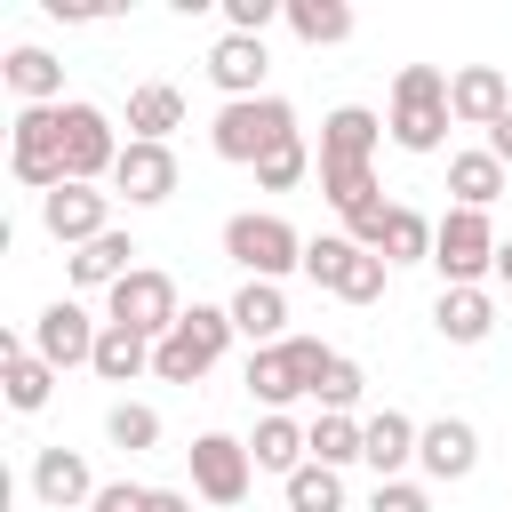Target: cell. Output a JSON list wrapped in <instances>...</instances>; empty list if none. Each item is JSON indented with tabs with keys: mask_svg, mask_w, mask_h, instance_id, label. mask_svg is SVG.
<instances>
[{
	"mask_svg": "<svg viewBox=\"0 0 512 512\" xmlns=\"http://www.w3.org/2000/svg\"><path fill=\"white\" fill-rule=\"evenodd\" d=\"M288 512H344V480H336L328 464L288 472Z\"/></svg>",
	"mask_w": 512,
	"mask_h": 512,
	"instance_id": "836d02e7",
	"label": "cell"
},
{
	"mask_svg": "<svg viewBox=\"0 0 512 512\" xmlns=\"http://www.w3.org/2000/svg\"><path fill=\"white\" fill-rule=\"evenodd\" d=\"M224 312H232V328H240L256 352H264V344H280V328H288V296H280V280H248Z\"/></svg>",
	"mask_w": 512,
	"mask_h": 512,
	"instance_id": "44dd1931",
	"label": "cell"
},
{
	"mask_svg": "<svg viewBox=\"0 0 512 512\" xmlns=\"http://www.w3.org/2000/svg\"><path fill=\"white\" fill-rule=\"evenodd\" d=\"M104 432H112V448H128V456H144V448H160V416H152L144 400H112V416H104Z\"/></svg>",
	"mask_w": 512,
	"mask_h": 512,
	"instance_id": "d6a6232c",
	"label": "cell"
},
{
	"mask_svg": "<svg viewBox=\"0 0 512 512\" xmlns=\"http://www.w3.org/2000/svg\"><path fill=\"white\" fill-rule=\"evenodd\" d=\"M40 224L64 240V248H88V240H104L112 224H104V192L96 184H56L48 200H40Z\"/></svg>",
	"mask_w": 512,
	"mask_h": 512,
	"instance_id": "5bb4252c",
	"label": "cell"
},
{
	"mask_svg": "<svg viewBox=\"0 0 512 512\" xmlns=\"http://www.w3.org/2000/svg\"><path fill=\"white\" fill-rule=\"evenodd\" d=\"M264 40H248V32H224L216 48H208V80L224 88V104H248V96H264Z\"/></svg>",
	"mask_w": 512,
	"mask_h": 512,
	"instance_id": "9a60e30c",
	"label": "cell"
},
{
	"mask_svg": "<svg viewBox=\"0 0 512 512\" xmlns=\"http://www.w3.org/2000/svg\"><path fill=\"white\" fill-rule=\"evenodd\" d=\"M240 328H232V312H216V304H192L160 344H152V376L160 384H200L216 360H224V344H232Z\"/></svg>",
	"mask_w": 512,
	"mask_h": 512,
	"instance_id": "3957f363",
	"label": "cell"
},
{
	"mask_svg": "<svg viewBox=\"0 0 512 512\" xmlns=\"http://www.w3.org/2000/svg\"><path fill=\"white\" fill-rule=\"evenodd\" d=\"M432 232H440V224H424L416 208H392V224H384V248H376V256H384V264H432Z\"/></svg>",
	"mask_w": 512,
	"mask_h": 512,
	"instance_id": "4dcf8cb0",
	"label": "cell"
},
{
	"mask_svg": "<svg viewBox=\"0 0 512 512\" xmlns=\"http://www.w3.org/2000/svg\"><path fill=\"white\" fill-rule=\"evenodd\" d=\"M320 368H328V344H320V336H280V344L248 352V392H256V400L280 416L288 400H312Z\"/></svg>",
	"mask_w": 512,
	"mask_h": 512,
	"instance_id": "8992f818",
	"label": "cell"
},
{
	"mask_svg": "<svg viewBox=\"0 0 512 512\" xmlns=\"http://www.w3.org/2000/svg\"><path fill=\"white\" fill-rule=\"evenodd\" d=\"M416 432H424V424H408L400 408H376V416L360 424V464H376V480H392V472L416 456Z\"/></svg>",
	"mask_w": 512,
	"mask_h": 512,
	"instance_id": "7402d4cb",
	"label": "cell"
},
{
	"mask_svg": "<svg viewBox=\"0 0 512 512\" xmlns=\"http://www.w3.org/2000/svg\"><path fill=\"white\" fill-rule=\"evenodd\" d=\"M32 496H40L48 512H80V504H96V472H88V456H80V448H40V456H32Z\"/></svg>",
	"mask_w": 512,
	"mask_h": 512,
	"instance_id": "4fadbf2b",
	"label": "cell"
},
{
	"mask_svg": "<svg viewBox=\"0 0 512 512\" xmlns=\"http://www.w3.org/2000/svg\"><path fill=\"white\" fill-rule=\"evenodd\" d=\"M504 176H512V168H504L496 152H456V160H448V192H456V208H480V216L504 200Z\"/></svg>",
	"mask_w": 512,
	"mask_h": 512,
	"instance_id": "cb8c5ba5",
	"label": "cell"
},
{
	"mask_svg": "<svg viewBox=\"0 0 512 512\" xmlns=\"http://www.w3.org/2000/svg\"><path fill=\"white\" fill-rule=\"evenodd\" d=\"M416 464H424L432 480H464V472L480 464V432H472L464 416H440V424L416 432Z\"/></svg>",
	"mask_w": 512,
	"mask_h": 512,
	"instance_id": "ac0fdd59",
	"label": "cell"
},
{
	"mask_svg": "<svg viewBox=\"0 0 512 512\" xmlns=\"http://www.w3.org/2000/svg\"><path fill=\"white\" fill-rule=\"evenodd\" d=\"M496 280H504V288H512V240H504V248H496Z\"/></svg>",
	"mask_w": 512,
	"mask_h": 512,
	"instance_id": "b9f144b4",
	"label": "cell"
},
{
	"mask_svg": "<svg viewBox=\"0 0 512 512\" xmlns=\"http://www.w3.org/2000/svg\"><path fill=\"white\" fill-rule=\"evenodd\" d=\"M384 256L376 248H360V240H344V232H320V240H304V280L312 288H328V296H344V304H376L384 296Z\"/></svg>",
	"mask_w": 512,
	"mask_h": 512,
	"instance_id": "5b68a950",
	"label": "cell"
},
{
	"mask_svg": "<svg viewBox=\"0 0 512 512\" xmlns=\"http://www.w3.org/2000/svg\"><path fill=\"white\" fill-rule=\"evenodd\" d=\"M168 128H184V96L168 80H144L128 96V144H168Z\"/></svg>",
	"mask_w": 512,
	"mask_h": 512,
	"instance_id": "603a6c76",
	"label": "cell"
},
{
	"mask_svg": "<svg viewBox=\"0 0 512 512\" xmlns=\"http://www.w3.org/2000/svg\"><path fill=\"white\" fill-rule=\"evenodd\" d=\"M0 80H8V88H16L24 104H56V96H64V64H56L48 48H8Z\"/></svg>",
	"mask_w": 512,
	"mask_h": 512,
	"instance_id": "83f0119b",
	"label": "cell"
},
{
	"mask_svg": "<svg viewBox=\"0 0 512 512\" xmlns=\"http://www.w3.org/2000/svg\"><path fill=\"white\" fill-rule=\"evenodd\" d=\"M352 456H360V424H352V416H320V424H312V464L344 472Z\"/></svg>",
	"mask_w": 512,
	"mask_h": 512,
	"instance_id": "e575fe53",
	"label": "cell"
},
{
	"mask_svg": "<svg viewBox=\"0 0 512 512\" xmlns=\"http://www.w3.org/2000/svg\"><path fill=\"white\" fill-rule=\"evenodd\" d=\"M248 456H256V472H280V480H288V472H304V464H312V432H304V424H288V416H264V424H256V440H248Z\"/></svg>",
	"mask_w": 512,
	"mask_h": 512,
	"instance_id": "4316f807",
	"label": "cell"
},
{
	"mask_svg": "<svg viewBox=\"0 0 512 512\" xmlns=\"http://www.w3.org/2000/svg\"><path fill=\"white\" fill-rule=\"evenodd\" d=\"M288 32L304 48H336V40H352V8L344 0H288Z\"/></svg>",
	"mask_w": 512,
	"mask_h": 512,
	"instance_id": "f546056e",
	"label": "cell"
},
{
	"mask_svg": "<svg viewBox=\"0 0 512 512\" xmlns=\"http://www.w3.org/2000/svg\"><path fill=\"white\" fill-rule=\"evenodd\" d=\"M88 512H152V488H136V480H104Z\"/></svg>",
	"mask_w": 512,
	"mask_h": 512,
	"instance_id": "f35d334b",
	"label": "cell"
},
{
	"mask_svg": "<svg viewBox=\"0 0 512 512\" xmlns=\"http://www.w3.org/2000/svg\"><path fill=\"white\" fill-rule=\"evenodd\" d=\"M224 256L248 272V280H280V272H304V240H296V224L288 216H232L224 224Z\"/></svg>",
	"mask_w": 512,
	"mask_h": 512,
	"instance_id": "52a82bcc",
	"label": "cell"
},
{
	"mask_svg": "<svg viewBox=\"0 0 512 512\" xmlns=\"http://www.w3.org/2000/svg\"><path fill=\"white\" fill-rule=\"evenodd\" d=\"M496 224L480 216V208H448L440 216V232H432V264H440V280L448 288H480V272H496Z\"/></svg>",
	"mask_w": 512,
	"mask_h": 512,
	"instance_id": "ba28073f",
	"label": "cell"
},
{
	"mask_svg": "<svg viewBox=\"0 0 512 512\" xmlns=\"http://www.w3.org/2000/svg\"><path fill=\"white\" fill-rule=\"evenodd\" d=\"M184 456H192V488H200L208 504H240V496H248V472H256L248 440H232V432H200Z\"/></svg>",
	"mask_w": 512,
	"mask_h": 512,
	"instance_id": "8fae6325",
	"label": "cell"
},
{
	"mask_svg": "<svg viewBox=\"0 0 512 512\" xmlns=\"http://www.w3.org/2000/svg\"><path fill=\"white\" fill-rule=\"evenodd\" d=\"M96 336H104V328H96L72 296H56V304L32 320V352H40L56 376H64V368H80V360H96Z\"/></svg>",
	"mask_w": 512,
	"mask_h": 512,
	"instance_id": "7c38bea8",
	"label": "cell"
},
{
	"mask_svg": "<svg viewBox=\"0 0 512 512\" xmlns=\"http://www.w3.org/2000/svg\"><path fill=\"white\" fill-rule=\"evenodd\" d=\"M432 328H440L448 344H480V336L496 328V304H488V288H440V304H432Z\"/></svg>",
	"mask_w": 512,
	"mask_h": 512,
	"instance_id": "484cf974",
	"label": "cell"
},
{
	"mask_svg": "<svg viewBox=\"0 0 512 512\" xmlns=\"http://www.w3.org/2000/svg\"><path fill=\"white\" fill-rule=\"evenodd\" d=\"M368 512H432V496H424L416 480H376V496H368Z\"/></svg>",
	"mask_w": 512,
	"mask_h": 512,
	"instance_id": "74e56055",
	"label": "cell"
},
{
	"mask_svg": "<svg viewBox=\"0 0 512 512\" xmlns=\"http://www.w3.org/2000/svg\"><path fill=\"white\" fill-rule=\"evenodd\" d=\"M104 384H128V376H144L152 368V336H136V328H112L104 320V336H96V360H88Z\"/></svg>",
	"mask_w": 512,
	"mask_h": 512,
	"instance_id": "f1b7e54d",
	"label": "cell"
},
{
	"mask_svg": "<svg viewBox=\"0 0 512 512\" xmlns=\"http://www.w3.org/2000/svg\"><path fill=\"white\" fill-rule=\"evenodd\" d=\"M8 168H16V184H32L40 200H48L56 184H72V176H64V104H24V112L8 120Z\"/></svg>",
	"mask_w": 512,
	"mask_h": 512,
	"instance_id": "277c9868",
	"label": "cell"
},
{
	"mask_svg": "<svg viewBox=\"0 0 512 512\" xmlns=\"http://www.w3.org/2000/svg\"><path fill=\"white\" fill-rule=\"evenodd\" d=\"M184 320V304H176V280L168 272H152V264H136L120 288H112V328H136V336H168Z\"/></svg>",
	"mask_w": 512,
	"mask_h": 512,
	"instance_id": "9c48e42d",
	"label": "cell"
},
{
	"mask_svg": "<svg viewBox=\"0 0 512 512\" xmlns=\"http://www.w3.org/2000/svg\"><path fill=\"white\" fill-rule=\"evenodd\" d=\"M112 184H120L136 208H160V200L176 192V152H168V144H128L120 168H112Z\"/></svg>",
	"mask_w": 512,
	"mask_h": 512,
	"instance_id": "d6986e66",
	"label": "cell"
},
{
	"mask_svg": "<svg viewBox=\"0 0 512 512\" xmlns=\"http://www.w3.org/2000/svg\"><path fill=\"white\" fill-rule=\"evenodd\" d=\"M208 144H216V160H232V168H264L280 144H296V112H288L280 96L224 104V112H216V128H208Z\"/></svg>",
	"mask_w": 512,
	"mask_h": 512,
	"instance_id": "6da1fadb",
	"label": "cell"
},
{
	"mask_svg": "<svg viewBox=\"0 0 512 512\" xmlns=\"http://www.w3.org/2000/svg\"><path fill=\"white\" fill-rule=\"evenodd\" d=\"M136 272V240L128 232H104L88 248H72V288H120Z\"/></svg>",
	"mask_w": 512,
	"mask_h": 512,
	"instance_id": "d4e9b609",
	"label": "cell"
},
{
	"mask_svg": "<svg viewBox=\"0 0 512 512\" xmlns=\"http://www.w3.org/2000/svg\"><path fill=\"white\" fill-rule=\"evenodd\" d=\"M448 72L440 64H400V80H392V144L400 152H440V136H448Z\"/></svg>",
	"mask_w": 512,
	"mask_h": 512,
	"instance_id": "7a4b0ae2",
	"label": "cell"
},
{
	"mask_svg": "<svg viewBox=\"0 0 512 512\" xmlns=\"http://www.w3.org/2000/svg\"><path fill=\"white\" fill-rule=\"evenodd\" d=\"M120 136H112V120L96 112V104H64V176L72 184H96V176H112L120 168Z\"/></svg>",
	"mask_w": 512,
	"mask_h": 512,
	"instance_id": "30bf717a",
	"label": "cell"
},
{
	"mask_svg": "<svg viewBox=\"0 0 512 512\" xmlns=\"http://www.w3.org/2000/svg\"><path fill=\"white\" fill-rule=\"evenodd\" d=\"M368 392V376H360V360H344V352H328V368H320V384H312V400H320V416H352V400Z\"/></svg>",
	"mask_w": 512,
	"mask_h": 512,
	"instance_id": "1f68e13d",
	"label": "cell"
},
{
	"mask_svg": "<svg viewBox=\"0 0 512 512\" xmlns=\"http://www.w3.org/2000/svg\"><path fill=\"white\" fill-rule=\"evenodd\" d=\"M448 112H456L464 128H496V120L512 112V80H504L496 64H464V72L448 80Z\"/></svg>",
	"mask_w": 512,
	"mask_h": 512,
	"instance_id": "2e32d148",
	"label": "cell"
},
{
	"mask_svg": "<svg viewBox=\"0 0 512 512\" xmlns=\"http://www.w3.org/2000/svg\"><path fill=\"white\" fill-rule=\"evenodd\" d=\"M304 176H312V152H304V136H296V144H280V152L256 168V184H264V192H296Z\"/></svg>",
	"mask_w": 512,
	"mask_h": 512,
	"instance_id": "d590c367",
	"label": "cell"
},
{
	"mask_svg": "<svg viewBox=\"0 0 512 512\" xmlns=\"http://www.w3.org/2000/svg\"><path fill=\"white\" fill-rule=\"evenodd\" d=\"M152 512H192V496L184 488H152Z\"/></svg>",
	"mask_w": 512,
	"mask_h": 512,
	"instance_id": "60d3db41",
	"label": "cell"
},
{
	"mask_svg": "<svg viewBox=\"0 0 512 512\" xmlns=\"http://www.w3.org/2000/svg\"><path fill=\"white\" fill-rule=\"evenodd\" d=\"M376 136H384V120H376L368 104H336L328 128H320V168H368Z\"/></svg>",
	"mask_w": 512,
	"mask_h": 512,
	"instance_id": "e0dca14e",
	"label": "cell"
},
{
	"mask_svg": "<svg viewBox=\"0 0 512 512\" xmlns=\"http://www.w3.org/2000/svg\"><path fill=\"white\" fill-rule=\"evenodd\" d=\"M488 152H496V160H504V168H512V112H504V120H496V128H488Z\"/></svg>",
	"mask_w": 512,
	"mask_h": 512,
	"instance_id": "ab89813d",
	"label": "cell"
},
{
	"mask_svg": "<svg viewBox=\"0 0 512 512\" xmlns=\"http://www.w3.org/2000/svg\"><path fill=\"white\" fill-rule=\"evenodd\" d=\"M272 16H288V0H224V24L232 32H248V40H264V24Z\"/></svg>",
	"mask_w": 512,
	"mask_h": 512,
	"instance_id": "8d00e7d4",
	"label": "cell"
},
{
	"mask_svg": "<svg viewBox=\"0 0 512 512\" xmlns=\"http://www.w3.org/2000/svg\"><path fill=\"white\" fill-rule=\"evenodd\" d=\"M0 392H8V408L16 416H32V408H48V392H56V368L32 352V344H0Z\"/></svg>",
	"mask_w": 512,
	"mask_h": 512,
	"instance_id": "ffe728a7",
	"label": "cell"
}]
</instances>
